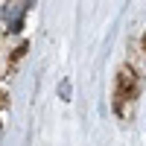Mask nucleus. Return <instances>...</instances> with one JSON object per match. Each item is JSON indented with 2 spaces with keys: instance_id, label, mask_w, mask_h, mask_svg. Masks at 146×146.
Wrapping results in <instances>:
<instances>
[{
  "instance_id": "obj_1",
  "label": "nucleus",
  "mask_w": 146,
  "mask_h": 146,
  "mask_svg": "<svg viewBox=\"0 0 146 146\" xmlns=\"http://www.w3.org/2000/svg\"><path fill=\"white\" fill-rule=\"evenodd\" d=\"M62 96H64V100L70 96V85H67V82H62Z\"/></svg>"
}]
</instances>
